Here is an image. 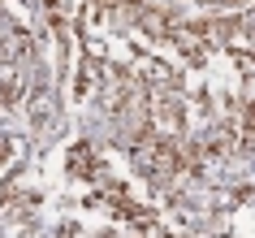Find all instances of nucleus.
<instances>
[{
  "instance_id": "nucleus-1",
  "label": "nucleus",
  "mask_w": 255,
  "mask_h": 238,
  "mask_svg": "<svg viewBox=\"0 0 255 238\" xmlns=\"http://www.w3.org/2000/svg\"><path fill=\"white\" fill-rule=\"evenodd\" d=\"M69 173H74V178H91L95 173V156H91V147H74V152H69Z\"/></svg>"
}]
</instances>
